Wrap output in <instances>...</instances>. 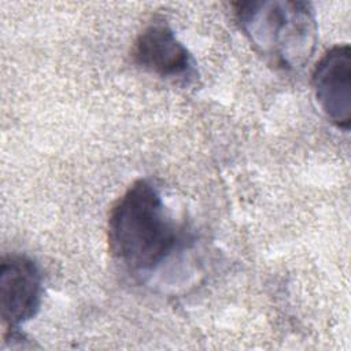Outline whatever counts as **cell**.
<instances>
[{
	"mask_svg": "<svg viewBox=\"0 0 351 351\" xmlns=\"http://www.w3.org/2000/svg\"><path fill=\"white\" fill-rule=\"evenodd\" d=\"M189 240L185 223L174 218L160 188L151 180L134 181L110 210L108 250L133 274L152 273Z\"/></svg>",
	"mask_w": 351,
	"mask_h": 351,
	"instance_id": "1",
	"label": "cell"
},
{
	"mask_svg": "<svg viewBox=\"0 0 351 351\" xmlns=\"http://www.w3.org/2000/svg\"><path fill=\"white\" fill-rule=\"evenodd\" d=\"M234 11L244 36L271 64L293 71L313 56L318 27L308 3L243 1Z\"/></svg>",
	"mask_w": 351,
	"mask_h": 351,
	"instance_id": "2",
	"label": "cell"
},
{
	"mask_svg": "<svg viewBox=\"0 0 351 351\" xmlns=\"http://www.w3.org/2000/svg\"><path fill=\"white\" fill-rule=\"evenodd\" d=\"M132 58L143 70L178 85H191L199 77L193 56L165 21L143 29L132 47Z\"/></svg>",
	"mask_w": 351,
	"mask_h": 351,
	"instance_id": "3",
	"label": "cell"
},
{
	"mask_svg": "<svg viewBox=\"0 0 351 351\" xmlns=\"http://www.w3.org/2000/svg\"><path fill=\"white\" fill-rule=\"evenodd\" d=\"M43 300V276L37 263L21 254L4 256L0 266V315L7 332L36 317Z\"/></svg>",
	"mask_w": 351,
	"mask_h": 351,
	"instance_id": "4",
	"label": "cell"
},
{
	"mask_svg": "<svg viewBox=\"0 0 351 351\" xmlns=\"http://www.w3.org/2000/svg\"><path fill=\"white\" fill-rule=\"evenodd\" d=\"M311 85L315 100L325 117L343 130L351 123V49L339 44L317 62Z\"/></svg>",
	"mask_w": 351,
	"mask_h": 351,
	"instance_id": "5",
	"label": "cell"
}]
</instances>
